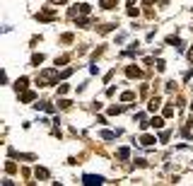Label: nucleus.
<instances>
[{
  "mask_svg": "<svg viewBox=\"0 0 193 186\" xmlns=\"http://www.w3.org/2000/svg\"><path fill=\"white\" fill-rule=\"evenodd\" d=\"M53 17H56L53 10H48V12H39V15H36V20H41V22H48V20H53Z\"/></svg>",
  "mask_w": 193,
  "mask_h": 186,
  "instance_id": "7ed1b4c3",
  "label": "nucleus"
},
{
  "mask_svg": "<svg viewBox=\"0 0 193 186\" xmlns=\"http://www.w3.org/2000/svg\"><path fill=\"white\" fill-rule=\"evenodd\" d=\"M104 179L101 177H94V174H85V179H82V184H87V186H92V184H101Z\"/></svg>",
  "mask_w": 193,
  "mask_h": 186,
  "instance_id": "f03ea898",
  "label": "nucleus"
},
{
  "mask_svg": "<svg viewBox=\"0 0 193 186\" xmlns=\"http://www.w3.org/2000/svg\"><path fill=\"white\" fill-rule=\"evenodd\" d=\"M128 155H130L128 148H121V150H118V159H128Z\"/></svg>",
  "mask_w": 193,
  "mask_h": 186,
  "instance_id": "6e6552de",
  "label": "nucleus"
},
{
  "mask_svg": "<svg viewBox=\"0 0 193 186\" xmlns=\"http://www.w3.org/2000/svg\"><path fill=\"white\" fill-rule=\"evenodd\" d=\"M53 2H56V5H58V2H65V0H53Z\"/></svg>",
  "mask_w": 193,
  "mask_h": 186,
  "instance_id": "6ab92c4d",
  "label": "nucleus"
},
{
  "mask_svg": "<svg viewBox=\"0 0 193 186\" xmlns=\"http://www.w3.org/2000/svg\"><path fill=\"white\" fill-rule=\"evenodd\" d=\"M147 109H150V111H157V109H160V99H152V102H150V106H147Z\"/></svg>",
  "mask_w": 193,
  "mask_h": 186,
  "instance_id": "9b49d317",
  "label": "nucleus"
},
{
  "mask_svg": "<svg viewBox=\"0 0 193 186\" xmlns=\"http://www.w3.org/2000/svg\"><path fill=\"white\" fill-rule=\"evenodd\" d=\"M145 2H155V0H145Z\"/></svg>",
  "mask_w": 193,
  "mask_h": 186,
  "instance_id": "412c9836",
  "label": "nucleus"
},
{
  "mask_svg": "<svg viewBox=\"0 0 193 186\" xmlns=\"http://www.w3.org/2000/svg\"><path fill=\"white\" fill-rule=\"evenodd\" d=\"M5 169H7V172H10V174H12V172H15V169H17V167H15V164H12V162H7V164H5Z\"/></svg>",
  "mask_w": 193,
  "mask_h": 186,
  "instance_id": "f3484780",
  "label": "nucleus"
},
{
  "mask_svg": "<svg viewBox=\"0 0 193 186\" xmlns=\"http://www.w3.org/2000/svg\"><path fill=\"white\" fill-rule=\"evenodd\" d=\"M32 63H34V65H41V63H44V56H41V53L32 56Z\"/></svg>",
  "mask_w": 193,
  "mask_h": 186,
  "instance_id": "9d476101",
  "label": "nucleus"
},
{
  "mask_svg": "<svg viewBox=\"0 0 193 186\" xmlns=\"http://www.w3.org/2000/svg\"><path fill=\"white\" fill-rule=\"evenodd\" d=\"M101 138H106V140H114V138H116V133H111V131H104V133H101Z\"/></svg>",
  "mask_w": 193,
  "mask_h": 186,
  "instance_id": "4468645a",
  "label": "nucleus"
},
{
  "mask_svg": "<svg viewBox=\"0 0 193 186\" xmlns=\"http://www.w3.org/2000/svg\"><path fill=\"white\" fill-rule=\"evenodd\" d=\"M68 63V56H61V58H56V65H65Z\"/></svg>",
  "mask_w": 193,
  "mask_h": 186,
  "instance_id": "dca6fc26",
  "label": "nucleus"
},
{
  "mask_svg": "<svg viewBox=\"0 0 193 186\" xmlns=\"http://www.w3.org/2000/svg\"><path fill=\"white\" fill-rule=\"evenodd\" d=\"M128 2H130V5H135V0H128Z\"/></svg>",
  "mask_w": 193,
  "mask_h": 186,
  "instance_id": "aec40b11",
  "label": "nucleus"
},
{
  "mask_svg": "<svg viewBox=\"0 0 193 186\" xmlns=\"http://www.w3.org/2000/svg\"><path fill=\"white\" fill-rule=\"evenodd\" d=\"M188 58H191V61H193V48H191V51H188Z\"/></svg>",
  "mask_w": 193,
  "mask_h": 186,
  "instance_id": "a211bd4d",
  "label": "nucleus"
},
{
  "mask_svg": "<svg viewBox=\"0 0 193 186\" xmlns=\"http://www.w3.org/2000/svg\"><path fill=\"white\" fill-rule=\"evenodd\" d=\"M34 99H36L34 92H24V94H22V102H34Z\"/></svg>",
  "mask_w": 193,
  "mask_h": 186,
  "instance_id": "1a4fd4ad",
  "label": "nucleus"
},
{
  "mask_svg": "<svg viewBox=\"0 0 193 186\" xmlns=\"http://www.w3.org/2000/svg\"><path fill=\"white\" fill-rule=\"evenodd\" d=\"M133 97H135V94H133V92H123V94H121V99H123V102H130Z\"/></svg>",
  "mask_w": 193,
  "mask_h": 186,
  "instance_id": "2eb2a0df",
  "label": "nucleus"
},
{
  "mask_svg": "<svg viewBox=\"0 0 193 186\" xmlns=\"http://www.w3.org/2000/svg\"><path fill=\"white\" fill-rule=\"evenodd\" d=\"M150 126H155V128H162V126H164V121H162L160 116H157V119H152V121H150Z\"/></svg>",
  "mask_w": 193,
  "mask_h": 186,
  "instance_id": "ddd939ff",
  "label": "nucleus"
},
{
  "mask_svg": "<svg viewBox=\"0 0 193 186\" xmlns=\"http://www.w3.org/2000/svg\"><path fill=\"white\" fill-rule=\"evenodd\" d=\"M27 82H29L27 77H19V80H17V85H15V87H17V92H19V90H24V87H27Z\"/></svg>",
  "mask_w": 193,
  "mask_h": 186,
  "instance_id": "0eeeda50",
  "label": "nucleus"
},
{
  "mask_svg": "<svg viewBox=\"0 0 193 186\" xmlns=\"http://www.w3.org/2000/svg\"><path fill=\"white\" fill-rule=\"evenodd\" d=\"M36 177H41V179H46V177H48V172H46L44 167H36Z\"/></svg>",
  "mask_w": 193,
  "mask_h": 186,
  "instance_id": "f8f14e48",
  "label": "nucleus"
},
{
  "mask_svg": "<svg viewBox=\"0 0 193 186\" xmlns=\"http://www.w3.org/2000/svg\"><path fill=\"white\" fill-rule=\"evenodd\" d=\"M56 77H58V70H44V73L39 75V82H41V85H48V82H53Z\"/></svg>",
  "mask_w": 193,
  "mask_h": 186,
  "instance_id": "f257e3e1",
  "label": "nucleus"
},
{
  "mask_svg": "<svg viewBox=\"0 0 193 186\" xmlns=\"http://www.w3.org/2000/svg\"><path fill=\"white\" fill-rule=\"evenodd\" d=\"M140 143H142L145 148H150V145H152V143H157V140H155V135H142V138H140Z\"/></svg>",
  "mask_w": 193,
  "mask_h": 186,
  "instance_id": "39448f33",
  "label": "nucleus"
},
{
  "mask_svg": "<svg viewBox=\"0 0 193 186\" xmlns=\"http://www.w3.org/2000/svg\"><path fill=\"white\" fill-rule=\"evenodd\" d=\"M116 2L118 0H101V7L104 10H111V7H116Z\"/></svg>",
  "mask_w": 193,
  "mask_h": 186,
  "instance_id": "423d86ee",
  "label": "nucleus"
},
{
  "mask_svg": "<svg viewBox=\"0 0 193 186\" xmlns=\"http://www.w3.org/2000/svg\"><path fill=\"white\" fill-rule=\"evenodd\" d=\"M126 73H128V77H142V70L140 68H133V65H130Z\"/></svg>",
  "mask_w": 193,
  "mask_h": 186,
  "instance_id": "20e7f679",
  "label": "nucleus"
}]
</instances>
